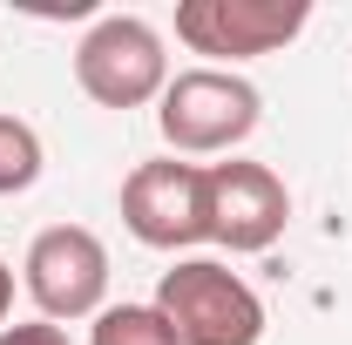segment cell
<instances>
[{
    "mask_svg": "<svg viewBox=\"0 0 352 345\" xmlns=\"http://www.w3.org/2000/svg\"><path fill=\"white\" fill-rule=\"evenodd\" d=\"M156 311L170 318L176 345H258L264 298L217 258H176L156 285Z\"/></svg>",
    "mask_w": 352,
    "mask_h": 345,
    "instance_id": "6da1fadb",
    "label": "cell"
},
{
    "mask_svg": "<svg viewBox=\"0 0 352 345\" xmlns=\"http://www.w3.org/2000/svg\"><path fill=\"white\" fill-rule=\"evenodd\" d=\"M264 95L230 68H183L156 102V129L176 156H223L258 129Z\"/></svg>",
    "mask_w": 352,
    "mask_h": 345,
    "instance_id": "7a4b0ae2",
    "label": "cell"
},
{
    "mask_svg": "<svg viewBox=\"0 0 352 345\" xmlns=\"http://www.w3.org/2000/svg\"><path fill=\"white\" fill-rule=\"evenodd\" d=\"M75 82L102 109H142L170 88V47L142 14H102L75 47Z\"/></svg>",
    "mask_w": 352,
    "mask_h": 345,
    "instance_id": "3957f363",
    "label": "cell"
},
{
    "mask_svg": "<svg viewBox=\"0 0 352 345\" xmlns=\"http://www.w3.org/2000/svg\"><path fill=\"white\" fill-rule=\"evenodd\" d=\"M292 223V190L264 163H204V237L223 244L230 258L271 251Z\"/></svg>",
    "mask_w": 352,
    "mask_h": 345,
    "instance_id": "277c9868",
    "label": "cell"
},
{
    "mask_svg": "<svg viewBox=\"0 0 352 345\" xmlns=\"http://www.w3.org/2000/svg\"><path fill=\"white\" fill-rule=\"evenodd\" d=\"M28 298L41 304V318H95L109 298V244L88 223H47L41 237L28 244Z\"/></svg>",
    "mask_w": 352,
    "mask_h": 345,
    "instance_id": "5b68a950",
    "label": "cell"
},
{
    "mask_svg": "<svg viewBox=\"0 0 352 345\" xmlns=\"http://www.w3.org/2000/svg\"><path fill=\"white\" fill-rule=\"evenodd\" d=\"M311 21L305 0H183L176 7V41L210 61H251L271 47L298 41Z\"/></svg>",
    "mask_w": 352,
    "mask_h": 345,
    "instance_id": "8992f818",
    "label": "cell"
},
{
    "mask_svg": "<svg viewBox=\"0 0 352 345\" xmlns=\"http://www.w3.org/2000/svg\"><path fill=\"white\" fill-rule=\"evenodd\" d=\"M122 223H129L135 244L149 251H190V244H210L204 237V163H135L122 176Z\"/></svg>",
    "mask_w": 352,
    "mask_h": 345,
    "instance_id": "52a82bcc",
    "label": "cell"
},
{
    "mask_svg": "<svg viewBox=\"0 0 352 345\" xmlns=\"http://www.w3.org/2000/svg\"><path fill=\"white\" fill-rule=\"evenodd\" d=\"M88 345H176V332L156 304H102Z\"/></svg>",
    "mask_w": 352,
    "mask_h": 345,
    "instance_id": "ba28073f",
    "label": "cell"
},
{
    "mask_svg": "<svg viewBox=\"0 0 352 345\" xmlns=\"http://www.w3.org/2000/svg\"><path fill=\"white\" fill-rule=\"evenodd\" d=\"M41 135L28 129L21 115H0V197H21L41 183Z\"/></svg>",
    "mask_w": 352,
    "mask_h": 345,
    "instance_id": "9c48e42d",
    "label": "cell"
},
{
    "mask_svg": "<svg viewBox=\"0 0 352 345\" xmlns=\"http://www.w3.org/2000/svg\"><path fill=\"white\" fill-rule=\"evenodd\" d=\"M0 345H75L54 318H28V325H0Z\"/></svg>",
    "mask_w": 352,
    "mask_h": 345,
    "instance_id": "30bf717a",
    "label": "cell"
},
{
    "mask_svg": "<svg viewBox=\"0 0 352 345\" xmlns=\"http://www.w3.org/2000/svg\"><path fill=\"white\" fill-rule=\"evenodd\" d=\"M7 311H14V271H7V258H0V325H7Z\"/></svg>",
    "mask_w": 352,
    "mask_h": 345,
    "instance_id": "8fae6325",
    "label": "cell"
}]
</instances>
